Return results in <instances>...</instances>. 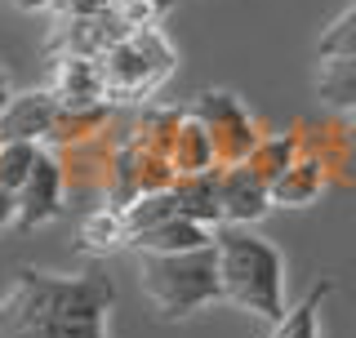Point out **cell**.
Masks as SVG:
<instances>
[{"label":"cell","instance_id":"1","mask_svg":"<svg viewBox=\"0 0 356 338\" xmlns=\"http://www.w3.org/2000/svg\"><path fill=\"white\" fill-rule=\"evenodd\" d=\"M116 303L107 276H49L18 272V285L0 298V338H107V312Z\"/></svg>","mask_w":356,"mask_h":338},{"label":"cell","instance_id":"2","mask_svg":"<svg viewBox=\"0 0 356 338\" xmlns=\"http://www.w3.org/2000/svg\"><path fill=\"white\" fill-rule=\"evenodd\" d=\"M218 250V280H222V303H232L245 316H259L276 325L285 316V258L267 236L254 227H232L222 223L214 232Z\"/></svg>","mask_w":356,"mask_h":338},{"label":"cell","instance_id":"3","mask_svg":"<svg viewBox=\"0 0 356 338\" xmlns=\"http://www.w3.org/2000/svg\"><path fill=\"white\" fill-rule=\"evenodd\" d=\"M138 289L161 321H187L209 303H222L218 250L192 254H138Z\"/></svg>","mask_w":356,"mask_h":338},{"label":"cell","instance_id":"4","mask_svg":"<svg viewBox=\"0 0 356 338\" xmlns=\"http://www.w3.org/2000/svg\"><path fill=\"white\" fill-rule=\"evenodd\" d=\"M98 63H103V81H107L111 103L138 107L174 76L178 54H174L170 36H165L161 27H143V31H134V36H125L120 45H111Z\"/></svg>","mask_w":356,"mask_h":338},{"label":"cell","instance_id":"5","mask_svg":"<svg viewBox=\"0 0 356 338\" xmlns=\"http://www.w3.org/2000/svg\"><path fill=\"white\" fill-rule=\"evenodd\" d=\"M187 111L200 116V120H205V129L214 134L218 169L250 165V156L263 143V134H259V120L250 116V107H245L236 94H227V89H200L192 103H187Z\"/></svg>","mask_w":356,"mask_h":338},{"label":"cell","instance_id":"6","mask_svg":"<svg viewBox=\"0 0 356 338\" xmlns=\"http://www.w3.org/2000/svg\"><path fill=\"white\" fill-rule=\"evenodd\" d=\"M67 209V169L54 147H40V161L18 191V227H44Z\"/></svg>","mask_w":356,"mask_h":338},{"label":"cell","instance_id":"7","mask_svg":"<svg viewBox=\"0 0 356 338\" xmlns=\"http://www.w3.org/2000/svg\"><path fill=\"white\" fill-rule=\"evenodd\" d=\"M58 116H63V107L49 94V85L22 89V94H14V103L0 111V143H40V147H49Z\"/></svg>","mask_w":356,"mask_h":338},{"label":"cell","instance_id":"8","mask_svg":"<svg viewBox=\"0 0 356 338\" xmlns=\"http://www.w3.org/2000/svg\"><path fill=\"white\" fill-rule=\"evenodd\" d=\"M49 94L58 98L63 111L111 103L107 81H103V63L85 58V54H58V58H54V67H49Z\"/></svg>","mask_w":356,"mask_h":338},{"label":"cell","instance_id":"9","mask_svg":"<svg viewBox=\"0 0 356 338\" xmlns=\"http://www.w3.org/2000/svg\"><path fill=\"white\" fill-rule=\"evenodd\" d=\"M276 209L272 183H263L250 165H227L222 169V223L232 227H254Z\"/></svg>","mask_w":356,"mask_h":338},{"label":"cell","instance_id":"10","mask_svg":"<svg viewBox=\"0 0 356 338\" xmlns=\"http://www.w3.org/2000/svg\"><path fill=\"white\" fill-rule=\"evenodd\" d=\"M325 183H330V161L321 152L303 147V156L272 183V200H276V209H303L325 191Z\"/></svg>","mask_w":356,"mask_h":338},{"label":"cell","instance_id":"11","mask_svg":"<svg viewBox=\"0 0 356 338\" xmlns=\"http://www.w3.org/2000/svg\"><path fill=\"white\" fill-rule=\"evenodd\" d=\"M174 200L183 218H196L205 227H222V169H205V174H178L174 178Z\"/></svg>","mask_w":356,"mask_h":338},{"label":"cell","instance_id":"12","mask_svg":"<svg viewBox=\"0 0 356 338\" xmlns=\"http://www.w3.org/2000/svg\"><path fill=\"white\" fill-rule=\"evenodd\" d=\"M209 245H214V227H205L196 218H183V214L152 232L129 236V250H138V254H192V250H209Z\"/></svg>","mask_w":356,"mask_h":338},{"label":"cell","instance_id":"13","mask_svg":"<svg viewBox=\"0 0 356 338\" xmlns=\"http://www.w3.org/2000/svg\"><path fill=\"white\" fill-rule=\"evenodd\" d=\"M170 165L174 174H205V169H218V152H214V134L205 129V120L183 111V125L174 134L170 147Z\"/></svg>","mask_w":356,"mask_h":338},{"label":"cell","instance_id":"14","mask_svg":"<svg viewBox=\"0 0 356 338\" xmlns=\"http://www.w3.org/2000/svg\"><path fill=\"white\" fill-rule=\"evenodd\" d=\"M120 245H129L125 214L111 209V205H94L81 218V250L85 254H111V250H120Z\"/></svg>","mask_w":356,"mask_h":338},{"label":"cell","instance_id":"15","mask_svg":"<svg viewBox=\"0 0 356 338\" xmlns=\"http://www.w3.org/2000/svg\"><path fill=\"white\" fill-rule=\"evenodd\" d=\"M316 94L339 111H356V58H321Z\"/></svg>","mask_w":356,"mask_h":338},{"label":"cell","instance_id":"16","mask_svg":"<svg viewBox=\"0 0 356 338\" xmlns=\"http://www.w3.org/2000/svg\"><path fill=\"white\" fill-rule=\"evenodd\" d=\"M298 156H303V143H298L294 134H263V143L250 156V169L263 178V183H276Z\"/></svg>","mask_w":356,"mask_h":338},{"label":"cell","instance_id":"17","mask_svg":"<svg viewBox=\"0 0 356 338\" xmlns=\"http://www.w3.org/2000/svg\"><path fill=\"white\" fill-rule=\"evenodd\" d=\"M325 298H330V280H321L316 289H307V298L298 303V307H289L285 316L272 325L267 338H321L316 316H321V303H325Z\"/></svg>","mask_w":356,"mask_h":338},{"label":"cell","instance_id":"18","mask_svg":"<svg viewBox=\"0 0 356 338\" xmlns=\"http://www.w3.org/2000/svg\"><path fill=\"white\" fill-rule=\"evenodd\" d=\"M120 214H125V223H129V236H138V232H152V227H161V223L178 218V200H174V191H147V196H138Z\"/></svg>","mask_w":356,"mask_h":338},{"label":"cell","instance_id":"19","mask_svg":"<svg viewBox=\"0 0 356 338\" xmlns=\"http://www.w3.org/2000/svg\"><path fill=\"white\" fill-rule=\"evenodd\" d=\"M36 161H40V143H0V187L18 196Z\"/></svg>","mask_w":356,"mask_h":338},{"label":"cell","instance_id":"20","mask_svg":"<svg viewBox=\"0 0 356 338\" xmlns=\"http://www.w3.org/2000/svg\"><path fill=\"white\" fill-rule=\"evenodd\" d=\"M321 58H356V5H348L316 40Z\"/></svg>","mask_w":356,"mask_h":338},{"label":"cell","instance_id":"21","mask_svg":"<svg viewBox=\"0 0 356 338\" xmlns=\"http://www.w3.org/2000/svg\"><path fill=\"white\" fill-rule=\"evenodd\" d=\"M170 5L174 0H125L116 14L129 31H143V27H161V18L170 14Z\"/></svg>","mask_w":356,"mask_h":338},{"label":"cell","instance_id":"22","mask_svg":"<svg viewBox=\"0 0 356 338\" xmlns=\"http://www.w3.org/2000/svg\"><path fill=\"white\" fill-rule=\"evenodd\" d=\"M9 223H18V196L0 187V232H5Z\"/></svg>","mask_w":356,"mask_h":338},{"label":"cell","instance_id":"23","mask_svg":"<svg viewBox=\"0 0 356 338\" xmlns=\"http://www.w3.org/2000/svg\"><path fill=\"white\" fill-rule=\"evenodd\" d=\"M9 103H14V89H9V76H5V67H0V111Z\"/></svg>","mask_w":356,"mask_h":338},{"label":"cell","instance_id":"24","mask_svg":"<svg viewBox=\"0 0 356 338\" xmlns=\"http://www.w3.org/2000/svg\"><path fill=\"white\" fill-rule=\"evenodd\" d=\"M18 9H27V14H36V9H54V0H14Z\"/></svg>","mask_w":356,"mask_h":338}]
</instances>
